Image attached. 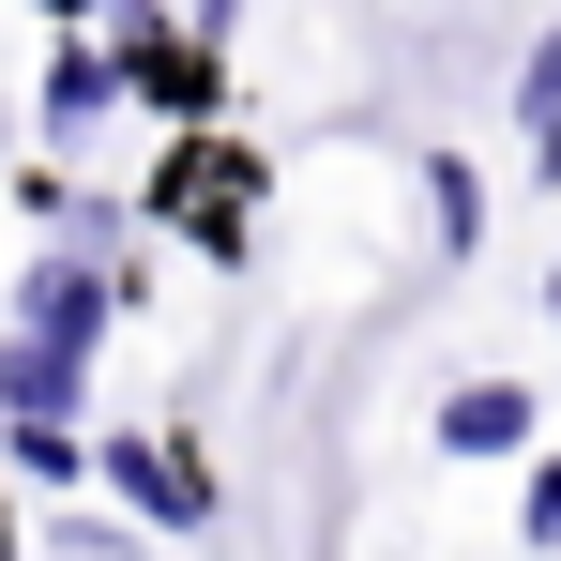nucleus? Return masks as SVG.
<instances>
[{
	"instance_id": "f257e3e1",
	"label": "nucleus",
	"mask_w": 561,
	"mask_h": 561,
	"mask_svg": "<svg viewBox=\"0 0 561 561\" xmlns=\"http://www.w3.org/2000/svg\"><path fill=\"white\" fill-rule=\"evenodd\" d=\"M168 213H183L197 243H243V152H213V137H197L183 183H168Z\"/></svg>"
},
{
	"instance_id": "f03ea898",
	"label": "nucleus",
	"mask_w": 561,
	"mask_h": 561,
	"mask_svg": "<svg viewBox=\"0 0 561 561\" xmlns=\"http://www.w3.org/2000/svg\"><path fill=\"white\" fill-rule=\"evenodd\" d=\"M92 319H106V274H92V259H46V274H31V350H77Z\"/></svg>"
},
{
	"instance_id": "7ed1b4c3",
	"label": "nucleus",
	"mask_w": 561,
	"mask_h": 561,
	"mask_svg": "<svg viewBox=\"0 0 561 561\" xmlns=\"http://www.w3.org/2000/svg\"><path fill=\"white\" fill-rule=\"evenodd\" d=\"M440 440H456V456H516V440H531V394H516V379H470L456 410H440Z\"/></svg>"
},
{
	"instance_id": "20e7f679",
	"label": "nucleus",
	"mask_w": 561,
	"mask_h": 561,
	"mask_svg": "<svg viewBox=\"0 0 561 561\" xmlns=\"http://www.w3.org/2000/svg\"><path fill=\"white\" fill-rule=\"evenodd\" d=\"M0 410H15V425H61V410H77V350H31V334H15V350H0Z\"/></svg>"
},
{
	"instance_id": "39448f33",
	"label": "nucleus",
	"mask_w": 561,
	"mask_h": 561,
	"mask_svg": "<svg viewBox=\"0 0 561 561\" xmlns=\"http://www.w3.org/2000/svg\"><path fill=\"white\" fill-rule=\"evenodd\" d=\"M122 46H137V61H122L137 92H168V106H213V46H183V31H122Z\"/></svg>"
},
{
	"instance_id": "423d86ee",
	"label": "nucleus",
	"mask_w": 561,
	"mask_h": 561,
	"mask_svg": "<svg viewBox=\"0 0 561 561\" xmlns=\"http://www.w3.org/2000/svg\"><path fill=\"white\" fill-rule=\"evenodd\" d=\"M106 485H137L152 516H197V470L183 456H106Z\"/></svg>"
},
{
	"instance_id": "0eeeda50",
	"label": "nucleus",
	"mask_w": 561,
	"mask_h": 561,
	"mask_svg": "<svg viewBox=\"0 0 561 561\" xmlns=\"http://www.w3.org/2000/svg\"><path fill=\"white\" fill-rule=\"evenodd\" d=\"M106 77H122V61H92V46L61 61V92H46V106H61V137H77V122H92V106H106Z\"/></svg>"
},
{
	"instance_id": "6e6552de",
	"label": "nucleus",
	"mask_w": 561,
	"mask_h": 561,
	"mask_svg": "<svg viewBox=\"0 0 561 561\" xmlns=\"http://www.w3.org/2000/svg\"><path fill=\"white\" fill-rule=\"evenodd\" d=\"M531 122H561V31H547V61H531Z\"/></svg>"
},
{
	"instance_id": "1a4fd4ad",
	"label": "nucleus",
	"mask_w": 561,
	"mask_h": 561,
	"mask_svg": "<svg viewBox=\"0 0 561 561\" xmlns=\"http://www.w3.org/2000/svg\"><path fill=\"white\" fill-rule=\"evenodd\" d=\"M531 531H561V456H547V470H531Z\"/></svg>"
},
{
	"instance_id": "9d476101",
	"label": "nucleus",
	"mask_w": 561,
	"mask_h": 561,
	"mask_svg": "<svg viewBox=\"0 0 561 561\" xmlns=\"http://www.w3.org/2000/svg\"><path fill=\"white\" fill-rule=\"evenodd\" d=\"M0 561H15V531H0Z\"/></svg>"
}]
</instances>
